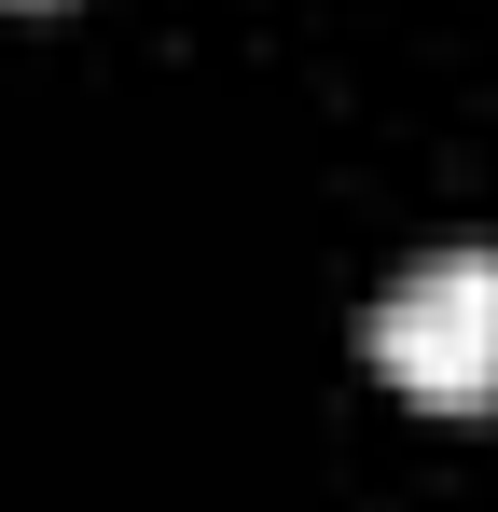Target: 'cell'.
I'll use <instances>...</instances> for the list:
<instances>
[{
	"label": "cell",
	"instance_id": "obj_1",
	"mask_svg": "<svg viewBox=\"0 0 498 512\" xmlns=\"http://www.w3.org/2000/svg\"><path fill=\"white\" fill-rule=\"evenodd\" d=\"M374 360L402 374L415 402H498V250H429L388 277L374 305Z\"/></svg>",
	"mask_w": 498,
	"mask_h": 512
}]
</instances>
